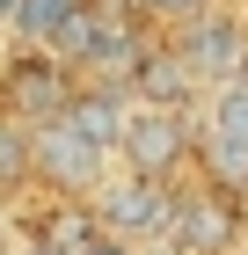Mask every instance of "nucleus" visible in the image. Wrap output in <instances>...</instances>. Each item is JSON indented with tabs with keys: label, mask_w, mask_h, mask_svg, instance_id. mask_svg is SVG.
Wrapping results in <instances>:
<instances>
[{
	"label": "nucleus",
	"mask_w": 248,
	"mask_h": 255,
	"mask_svg": "<svg viewBox=\"0 0 248 255\" xmlns=\"http://www.w3.org/2000/svg\"><path fill=\"white\" fill-rule=\"evenodd\" d=\"M190 160H197V175H205L212 190H227V197L248 204V138L212 131V124H205V138H190Z\"/></svg>",
	"instance_id": "nucleus-10"
},
{
	"label": "nucleus",
	"mask_w": 248,
	"mask_h": 255,
	"mask_svg": "<svg viewBox=\"0 0 248 255\" xmlns=\"http://www.w3.org/2000/svg\"><path fill=\"white\" fill-rule=\"evenodd\" d=\"M73 255H139V248H132V241H117V234H95L88 248H73Z\"/></svg>",
	"instance_id": "nucleus-16"
},
{
	"label": "nucleus",
	"mask_w": 248,
	"mask_h": 255,
	"mask_svg": "<svg viewBox=\"0 0 248 255\" xmlns=\"http://www.w3.org/2000/svg\"><path fill=\"white\" fill-rule=\"evenodd\" d=\"M190 66L175 59V51H161V44H139V59H132V73H124V95H139V102H168V110H183L190 102Z\"/></svg>",
	"instance_id": "nucleus-9"
},
{
	"label": "nucleus",
	"mask_w": 248,
	"mask_h": 255,
	"mask_svg": "<svg viewBox=\"0 0 248 255\" xmlns=\"http://www.w3.org/2000/svg\"><path fill=\"white\" fill-rule=\"evenodd\" d=\"M124 110H132V95L117 88V80H73V95L58 102V124L66 131H80L95 153L117 160V131H124Z\"/></svg>",
	"instance_id": "nucleus-8"
},
{
	"label": "nucleus",
	"mask_w": 248,
	"mask_h": 255,
	"mask_svg": "<svg viewBox=\"0 0 248 255\" xmlns=\"http://www.w3.org/2000/svg\"><path fill=\"white\" fill-rule=\"evenodd\" d=\"M73 66L58 59L51 44H15V51H0V117L15 124H51L58 102L73 95Z\"/></svg>",
	"instance_id": "nucleus-2"
},
{
	"label": "nucleus",
	"mask_w": 248,
	"mask_h": 255,
	"mask_svg": "<svg viewBox=\"0 0 248 255\" xmlns=\"http://www.w3.org/2000/svg\"><path fill=\"white\" fill-rule=\"evenodd\" d=\"M205 124H212V131H234V138H248V73H234V80H219V88H212V102H205Z\"/></svg>",
	"instance_id": "nucleus-14"
},
{
	"label": "nucleus",
	"mask_w": 248,
	"mask_h": 255,
	"mask_svg": "<svg viewBox=\"0 0 248 255\" xmlns=\"http://www.w3.org/2000/svg\"><path fill=\"white\" fill-rule=\"evenodd\" d=\"M88 204H95L102 234L117 241H161L175 219V182H153V175H132V168H117V175H102L95 190H88Z\"/></svg>",
	"instance_id": "nucleus-3"
},
{
	"label": "nucleus",
	"mask_w": 248,
	"mask_h": 255,
	"mask_svg": "<svg viewBox=\"0 0 248 255\" xmlns=\"http://www.w3.org/2000/svg\"><path fill=\"white\" fill-rule=\"evenodd\" d=\"M117 168L153 175V182H175L190 168V124H183V110H168V102H132V110H124V131H117Z\"/></svg>",
	"instance_id": "nucleus-4"
},
{
	"label": "nucleus",
	"mask_w": 248,
	"mask_h": 255,
	"mask_svg": "<svg viewBox=\"0 0 248 255\" xmlns=\"http://www.w3.org/2000/svg\"><path fill=\"white\" fill-rule=\"evenodd\" d=\"M212 0H132V15L139 22H153V29H175V22H190V15H205Z\"/></svg>",
	"instance_id": "nucleus-15"
},
{
	"label": "nucleus",
	"mask_w": 248,
	"mask_h": 255,
	"mask_svg": "<svg viewBox=\"0 0 248 255\" xmlns=\"http://www.w3.org/2000/svg\"><path fill=\"white\" fill-rule=\"evenodd\" d=\"M51 51L73 66L80 80H117V88H124V73H132V59H139V29L124 15H102V0H80L73 15H66V29L51 37Z\"/></svg>",
	"instance_id": "nucleus-1"
},
{
	"label": "nucleus",
	"mask_w": 248,
	"mask_h": 255,
	"mask_svg": "<svg viewBox=\"0 0 248 255\" xmlns=\"http://www.w3.org/2000/svg\"><path fill=\"white\" fill-rule=\"evenodd\" d=\"M15 255H58V248H44V241H37V234H29V241H22V248H15Z\"/></svg>",
	"instance_id": "nucleus-17"
},
{
	"label": "nucleus",
	"mask_w": 248,
	"mask_h": 255,
	"mask_svg": "<svg viewBox=\"0 0 248 255\" xmlns=\"http://www.w3.org/2000/svg\"><path fill=\"white\" fill-rule=\"evenodd\" d=\"M241 226H248V212H241V197H227V190H190V197H175V219H168V248L175 255H234L241 248Z\"/></svg>",
	"instance_id": "nucleus-6"
},
{
	"label": "nucleus",
	"mask_w": 248,
	"mask_h": 255,
	"mask_svg": "<svg viewBox=\"0 0 248 255\" xmlns=\"http://www.w3.org/2000/svg\"><path fill=\"white\" fill-rule=\"evenodd\" d=\"M73 7H80V0H15V7H7V37H15V44H51Z\"/></svg>",
	"instance_id": "nucleus-12"
},
{
	"label": "nucleus",
	"mask_w": 248,
	"mask_h": 255,
	"mask_svg": "<svg viewBox=\"0 0 248 255\" xmlns=\"http://www.w3.org/2000/svg\"><path fill=\"white\" fill-rule=\"evenodd\" d=\"M7 7H15V0H0V22H7Z\"/></svg>",
	"instance_id": "nucleus-18"
},
{
	"label": "nucleus",
	"mask_w": 248,
	"mask_h": 255,
	"mask_svg": "<svg viewBox=\"0 0 248 255\" xmlns=\"http://www.w3.org/2000/svg\"><path fill=\"white\" fill-rule=\"evenodd\" d=\"M29 160H37V182L51 197H88L102 175H110V153H95L80 131H66V124H29Z\"/></svg>",
	"instance_id": "nucleus-7"
},
{
	"label": "nucleus",
	"mask_w": 248,
	"mask_h": 255,
	"mask_svg": "<svg viewBox=\"0 0 248 255\" xmlns=\"http://www.w3.org/2000/svg\"><path fill=\"white\" fill-rule=\"evenodd\" d=\"M175 59L190 66L197 88H219V80L248 73V22H241V15H227V7L212 0L205 15L175 22Z\"/></svg>",
	"instance_id": "nucleus-5"
},
{
	"label": "nucleus",
	"mask_w": 248,
	"mask_h": 255,
	"mask_svg": "<svg viewBox=\"0 0 248 255\" xmlns=\"http://www.w3.org/2000/svg\"><path fill=\"white\" fill-rule=\"evenodd\" d=\"M95 234H102V219H95V204H88V197H51V212L37 219V241H44V248H58V255L88 248Z\"/></svg>",
	"instance_id": "nucleus-11"
},
{
	"label": "nucleus",
	"mask_w": 248,
	"mask_h": 255,
	"mask_svg": "<svg viewBox=\"0 0 248 255\" xmlns=\"http://www.w3.org/2000/svg\"><path fill=\"white\" fill-rule=\"evenodd\" d=\"M37 182V160H29V124L0 117V197H15Z\"/></svg>",
	"instance_id": "nucleus-13"
},
{
	"label": "nucleus",
	"mask_w": 248,
	"mask_h": 255,
	"mask_svg": "<svg viewBox=\"0 0 248 255\" xmlns=\"http://www.w3.org/2000/svg\"><path fill=\"white\" fill-rule=\"evenodd\" d=\"M0 51H7V22H0Z\"/></svg>",
	"instance_id": "nucleus-19"
}]
</instances>
